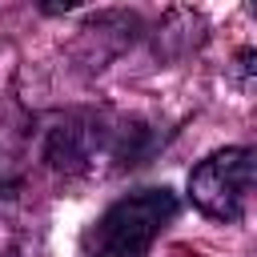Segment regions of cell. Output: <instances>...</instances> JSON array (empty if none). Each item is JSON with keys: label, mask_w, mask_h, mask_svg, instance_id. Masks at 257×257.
I'll use <instances>...</instances> for the list:
<instances>
[{"label": "cell", "mask_w": 257, "mask_h": 257, "mask_svg": "<svg viewBox=\"0 0 257 257\" xmlns=\"http://www.w3.org/2000/svg\"><path fill=\"white\" fill-rule=\"evenodd\" d=\"M181 201L173 189H141L112 201L84 233V257H149L157 233L177 217Z\"/></svg>", "instance_id": "obj_1"}, {"label": "cell", "mask_w": 257, "mask_h": 257, "mask_svg": "<svg viewBox=\"0 0 257 257\" xmlns=\"http://www.w3.org/2000/svg\"><path fill=\"white\" fill-rule=\"evenodd\" d=\"M249 189H253V149L245 145L217 149L189 173V197L213 221H241Z\"/></svg>", "instance_id": "obj_2"}, {"label": "cell", "mask_w": 257, "mask_h": 257, "mask_svg": "<svg viewBox=\"0 0 257 257\" xmlns=\"http://www.w3.org/2000/svg\"><path fill=\"white\" fill-rule=\"evenodd\" d=\"M104 141V128L88 116H64L52 133H48V145H44V161L52 169H64V173H80L96 161V149Z\"/></svg>", "instance_id": "obj_3"}]
</instances>
